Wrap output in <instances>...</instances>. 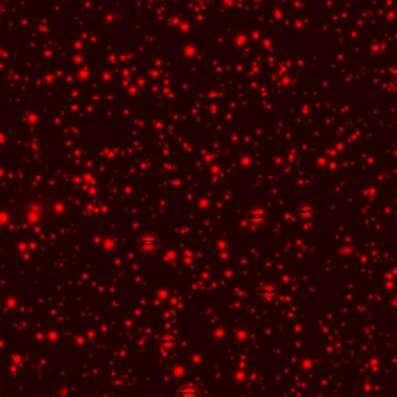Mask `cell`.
I'll use <instances>...</instances> for the list:
<instances>
[{"mask_svg":"<svg viewBox=\"0 0 397 397\" xmlns=\"http://www.w3.org/2000/svg\"><path fill=\"white\" fill-rule=\"evenodd\" d=\"M179 397H199V394H197V391H196L194 388L186 386V388H183V389L179 392Z\"/></svg>","mask_w":397,"mask_h":397,"instance_id":"1","label":"cell"},{"mask_svg":"<svg viewBox=\"0 0 397 397\" xmlns=\"http://www.w3.org/2000/svg\"><path fill=\"white\" fill-rule=\"evenodd\" d=\"M392 90L394 92H397V78L394 79V82H392Z\"/></svg>","mask_w":397,"mask_h":397,"instance_id":"2","label":"cell"}]
</instances>
